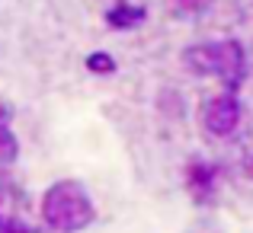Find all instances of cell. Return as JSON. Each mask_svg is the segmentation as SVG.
I'll return each mask as SVG.
<instances>
[{"instance_id": "obj_1", "label": "cell", "mask_w": 253, "mask_h": 233, "mask_svg": "<svg viewBox=\"0 0 253 233\" xmlns=\"http://www.w3.org/2000/svg\"><path fill=\"white\" fill-rule=\"evenodd\" d=\"M183 61L199 77H218L228 93H237L244 77H247V55H244L241 42H234V38L192 45V48H186Z\"/></svg>"}, {"instance_id": "obj_2", "label": "cell", "mask_w": 253, "mask_h": 233, "mask_svg": "<svg viewBox=\"0 0 253 233\" xmlns=\"http://www.w3.org/2000/svg\"><path fill=\"white\" fill-rule=\"evenodd\" d=\"M42 221L58 233H77L93 224V201L81 182H55L42 195Z\"/></svg>"}, {"instance_id": "obj_3", "label": "cell", "mask_w": 253, "mask_h": 233, "mask_svg": "<svg viewBox=\"0 0 253 233\" xmlns=\"http://www.w3.org/2000/svg\"><path fill=\"white\" fill-rule=\"evenodd\" d=\"M205 128L211 131L215 137H228L237 131V125H241V102H237L234 93H218L215 99H209V105H205Z\"/></svg>"}, {"instance_id": "obj_4", "label": "cell", "mask_w": 253, "mask_h": 233, "mask_svg": "<svg viewBox=\"0 0 253 233\" xmlns=\"http://www.w3.org/2000/svg\"><path fill=\"white\" fill-rule=\"evenodd\" d=\"M215 179H218V169L211 163H189L186 166V185H189V195L196 201H209L215 195Z\"/></svg>"}, {"instance_id": "obj_5", "label": "cell", "mask_w": 253, "mask_h": 233, "mask_svg": "<svg viewBox=\"0 0 253 233\" xmlns=\"http://www.w3.org/2000/svg\"><path fill=\"white\" fill-rule=\"evenodd\" d=\"M144 19H148V10H144V6H138V3H116V6H109V13H106L109 29H119V32L138 29Z\"/></svg>"}, {"instance_id": "obj_6", "label": "cell", "mask_w": 253, "mask_h": 233, "mask_svg": "<svg viewBox=\"0 0 253 233\" xmlns=\"http://www.w3.org/2000/svg\"><path fill=\"white\" fill-rule=\"evenodd\" d=\"M16 154H19V144L10 128V109L0 105V163H13Z\"/></svg>"}, {"instance_id": "obj_7", "label": "cell", "mask_w": 253, "mask_h": 233, "mask_svg": "<svg viewBox=\"0 0 253 233\" xmlns=\"http://www.w3.org/2000/svg\"><path fill=\"white\" fill-rule=\"evenodd\" d=\"M86 70H90V74H116V61H112V55H106V51H93V55L86 58Z\"/></svg>"}, {"instance_id": "obj_8", "label": "cell", "mask_w": 253, "mask_h": 233, "mask_svg": "<svg viewBox=\"0 0 253 233\" xmlns=\"http://www.w3.org/2000/svg\"><path fill=\"white\" fill-rule=\"evenodd\" d=\"M0 233H29V227L16 217H0Z\"/></svg>"}, {"instance_id": "obj_9", "label": "cell", "mask_w": 253, "mask_h": 233, "mask_svg": "<svg viewBox=\"0 0 253 233\" xmlns=\"http://www.w3.org/2000/svg\"><path fill=\"white\" fill-rule=\"evenodd\" d=\"M173 6H176L179 13H199L209 6V0H173Z\"/></svg>"}]
</instances>
